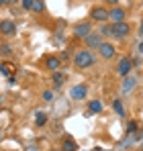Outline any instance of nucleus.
Instances as JSON below:
<instances>
[{"label":"nucleus","instance_id":"dca6fc26","mask_svg":"<svg viewBox=\"0 0 143 151\" xmlns=\"http://www.w3.org/2000/svg\"><path fill=\"white\" fill-rule=\"evenodd\" d=\"M113 108H115V112H117L119 116H125V106H123V100L117 98V100L113 102Z\"/></svg>","mask_w":143,"mask_h":151},{"label":"nucleus","instance_id":"a878e982","mask_svg":"<svg viewBox=\"0 0 143 151\" xmlns=\"http://www.w3.org/2000/svg\"><path fill=\"white\" fill-rule=\"evenodd\" d=\"M139 53H143V43H139Z\"/></svg>","mask_w":143,"mask_h":151},{"label":"nucleus","instance_id":"f03ea898","mask_svg":"<svg viewBox=\"0 0 143 151\" xmlns=\"http://www.w3.org/2000/svg\"><path fill=\"white\" fill-rule=\"evenodd\" d=\"M110 29H113V39H117V41H123V39L129 35V31H131V27H129L127 21H123V23H113Z\"/></svg>","mask_w":143,"mask_h":151},{"label":"nucleus","instance_id":"c85d7f7f","mask_svg":"<svg viewBox=\"0 0 143 151\" xmlns=\"http://www.w3.org/2000/svg\"><path fill=\"white\" fill-rule=\"evenodd\" d=\"M139 33H143V23H141V29H139Z\"/></svg>","mask_w":143,"mask_h":151},{"label":"nucleus","instance_id":"20e7f679","mask_svg":"<svg viewBox=\"0 0 143 151\" xmlns=\"http://www.w3.org/2000/svg\"><path fill=\"white\" fill-rule=\"evenodd\" d=\"M82 41H84L86 49H90V51H92V49H98V47L104 43V41H102V37H100L98 33H90V35H88V37H84Z\"/></svg>","mask_w":143,"mask_h":151},{"label":"nucleus","instance_id":"2eb2a0df","mask_svg":"<svg viewBox=\"0 0 143 151\" xmlns=\"http://www.w3.org/2000/svg\"><path fill=\"white\" fill-rule=\"evenodd\" d=\"M98 35H100V37H113V29H110V25H108V23H102Z\"/></svg>","mask_w":143,"mask_h":151},{"label":"nucleus","instance_id":"423d86ee","mask_svg":"<svg viewBox=\"0 0 143 151\" xmlns=\"http://www.w3.org/2000/svg\"><path fill=\"white\" fill-rule=\"evenodd\" d=\"M86 94H88V86H86V84H78V86H74V88L70 90L72 100H84Z\"/></svg>","mask_w":143,"mask_h":151},{"label":"nucleus","instance_id":"6ab92c4d","mask_svg":"<svg viewBox=\"0 0 143 151\" xmlns=\"http://www.w3.org/2000/svg\"><path fill=\"white\" fill-rule=\"evenodd\" d=\"M53 84H55V88H59L64 84V76L59 74V72H53Z\"/></svg>","mask_w":143,"mask_h":151},{"label":"nucleus","instance_id":"f257e3e1","mask_svg":"<svg viewBox=\"0 0 143 151\" xmlns=\"http://www.w3.org/2000/svg\"><path fill=\"white\" fill-rule=\"evenodd\" d=\"M74 63H76V68H80V70L92 68L96 63V55L90 49H80V51H76V55H74Z\"/></svg>","mask_w":143,"mask_h":151},{"label":"nucleus","instance_id":"7ed1b4c3","mask_svg":"<svg viewBox=\"0 0 143 151\" xmlns=\"http://www.w3.org/2000/svg\"><path fill=\"white\" fill-rule=\"evenodd\" d=\"M131 70H133V61L129 57H121L119 65H117V74L121 78H127V76H131Z\"/></svg>","mask_w":143,"mask_h":151},{"label":"nucleus","instance_id":"a211bd4d","mask_svg":"<svg viewBox=\"0 0 143 151\" xmlns=\"http://www.w3.org/2000/svg\"><path fill=\"white\" fill-rule=\"evenodd\" d=\"M31 10H35V12H43V10H45V2H43V0H35Z\"/></svg>","mask_w":143,"mask_h":151},{"label":"nucleus","instance_id":"7c9ffc66","mask_svg":"<svg viewBox=\"0 0 143 151\" xmlns=\"http://www.w3.org/2000/svg\"><path fill=\"white\" fill-rule=\"evenodd\" d=\"M53 151H61V149H53Z\"/></svg>","mask_w":143,"mask_h":151},{"label":"nucleus","instance_id":"393cba45","mask_svg":"<svg viewBox=\"0 0 143 151\" xmlns=\"http://www.w3.org/2000/svg\"><path fill=\"white\" fill-rule=\"evenodd\" d=\"M106 2H108V4H117L119 0H106Z\"/></svg>","mask_w":143,"mask_h":151},{"label":"nucleus","instance_id":"0eeeda50","mask_svg":"<svg viewBox=\"0 0 143 151\" xmlns=\"http://www.w3.org/2000/svg\"><path fill=\"white\" fill-rule=\"evenodd\" d=\"M137 78L135 76H127V78H123V84H121V92L123 94H129V92H133L135 90V86H137Z\"/></svg>","mask_w":143,"mask_h":151},{"label":"nucleus","instance_id":"ddd939ff","mask_svg":"<svg viewBox=\"0 0 143 151\" xmlns=\"http://www.w3.org/2000/svg\"><path fill=\"white\" fill-rule=\"evenodd\" d=\"M35 125L37 127H45L47 125V114H45L43 110H39V112L35 114Z\"/></svg>","mask_w":143,"mask_h":151},{"label":"nucleus","instance_id":"6e6552de","mask_svg":"<svg viewBox=\"0 0 143 151\" xmlns=\"http://www.w3.org/2000/svg\"><path fill=\"white\" fill-rule=\"evenodd\" d=\"M90 33H92V25L90 23H80V25L74 27V37H78V39H84Z\"/></svg>","mask_w":143,"mask_h":151},{"label":"nucleus","instance_id":"4468645a","mask_svg":"<svg viewBox=\"0 0 143 151\" xmlns=\"http://www.w3.org/2000/svg\"><path fill=\"white\" fill-rule=\"evenodd\" d=\"M61 151H78L76 141H72V139H64V143H61Z\"/></svg>","mask_w":143,"mask_h":151},{"label":"nucleus","instance_id":"39448f33","mask_svg":"<svg viewBox=\"0 0 143 151\" xmlns=\"http://www.w3.org/2000/svg\"><path fill=\"white\" fill-rule=\"evenodd\" d=\"M90 19L94 21V23H106L108 21V10L106 8H102V6H96V8H92L90 10Z\"/></svg>","mask_w":143,"mask_h":151},{"label":"nucleus","instance_id":"cd10ccee","mask_svg":"<svg viewBox=\"0 0 143 151\" xmlns=\"http://www.w3.org/2000/svg\"><path fill=\"white\" fill-rule=\"evenodd\" d=\"M92 151H102V149H100V147H94V149H92Z\"/></svg>","mask_w":143,"mask_h":151},{"label":"nucleus","instance_id":"bb28decb","mask_svg":"<svg viewBox=\"0 0 143 151\" xmlns=\"http://www.w3.org/2000/svg\"><path fill=\"white\" fill-rule=\"evenodd\" d=\"M2 2H4V4H10V2H12V0H2Z\"/></svg>","mask_w":143,"mask_h":151},{"label":"nucleus","instance_id":"aec40b11","mask_svg":"<svg viewBox=\"0 0 143 151\" xmlns=\"http://www.w3.org/2000/svg\"><path fill=\"white\" fill-rule=\"evenodd\" d=\"M0 74L6 76V78H10V74H12V65H0Z\"/></svg>","mask_w":143,"mask_h":151},{"label":"nucleus","instance_id":"b1692460","mask_svg":"<svg viewBox=\"0 0 143 151\" xmlns=\"http://www.w3.org/2000/svg\"><path fill=\"white\" fill-rule=\"evenodd\" d=\"M137 131V123H129L127 125V133H135Z\"/></svg>","mask_w":143,"mask_h":151},{"label":"nucleus","instance_id":"c756f323","mask_svg":"<svg viewBox=\"0 0 143 151\" xmlns=\"http://www.w3.org/2000/svg\"><path fill=\"white\" fill-rule=\"evenodd\" d=\"M2 6H4V2H2V0H0V8H2Z\"/></svg>","mask_w":143,"mask_h":151},{"label":"nucleus","instance_id":"f8f14e48","mask_svg":"<svg viewBox=\"0 0 143 151\" xmlns=\"http://www.w3.org/2000/svg\"><path fill=\"white\" fill-rule=\"evenodd\" d=\"M45 68L51 70V72H57V70L61 68V59H59V57H47V59H45Z\"/></svg>","mask_w":143,"mask_h":151},{"label":"nucleus","instance_id":"f3484780","mask_svg":"<svg viewBox=\"0 0 143 151\" xmlns=\"http://www.w3.org/2000/svg\"><path fill=\"white\" fill-rule=\"evenodd\" d=\"M88 110H90V112H100V110H102V102L100 100H92L90 102V104H88Z\"/></svg>","mask_w":143,"mask_h":151},{"label":"nucleus","instance_id":"412c9836","mask_svg":"<svg viewBox=\"0 0 143 151\" xmlns=\"http://www.w3.org/2000/svg\"><path fill=\"white\" fill-rule=\"evenodd\" d=\"M33 2H35V0H21V6L27 8V10H31V8H33Z\"/></svg>","mask_w":143,"mask_h":151},{"label":"nucleus","instance_id":"2f4dec72","mask_svg":"<svg viewBox=\"0 0 143 151\" xmlns=\"http://www.w3.org/2000/svg\"><path fill=\"white\" fill-rule=\"evenodd\" d=\"M0 139H2V133H0Z\"/></svg>","mask_w":143,"mask_h":151},{"label":"nucleus","instance_id":"4be33fe9","mask_svg":"<svg viewBox=\"0 0 143 151\" xmlns=\"http://www.w3.org/2000/svg\"><path fill=\"white\" fill-rule=\"evenodd\" d=\"M0 53H2V55H10V53H12V47H10V45H2V47H0Z\"/></svg>","mask_w":143,"mask_h":151},{"label":"nucleus","instance_id":"5701e85b","mask_svg":"<svg viewBox=\"0 0 143 151\" xmlns=\"http://www.w3.org/2000/svg\"><path fill=\"white\" fill-rule=\"evenodd\" d=\"M43 100H47V102L53 100V92H51V90H45V92H43Z\"/></svg>","mask_w":143,"mask_h":151},{"label":"nucleus","instance_id":"9d476101","mask_svg":"<svg viewBox=\"0 0 143 151\" xmlns=\"http://www.w3.org/2000/svg\"><path fill=\"white\" fill-rule=\"evenodd\" d=\"M98 51H100V57H102V59H113L115 53H117V49H115L113 43H102V45L98 47Z\"/></svg>","mask_w":143,"mask_h":151},{"label":"nucleus","instance_id":"1a4fd4ad","mask_svg":"<svg viewBox=\"0 0 143 151\" xmlns=\"http://www.w3.org/2000/svg\"><path fill=\"white\" fill-rule=\"evenodd\" d=\"M0 33L6 35V37L14 35V33H17V25H14V21H10V19H2V21H0Z\"/></svg>","mask_w":143,"mask_h":151},{"label":"nucleus","instance_id":"9b49d317","mask_svg":"<svg viewBox=\"0 0 143 151\" xmlns=\"http://www.w3.org/2000/svg\"><path fill=\"white\" fill-rule=\"evenodd\" d=\"M108 21H113V23H123V21H125V10H123L121 6L110 8V10H108Z\"/></svg>","mask_w":143,"mask_h":151}]
</instances>
